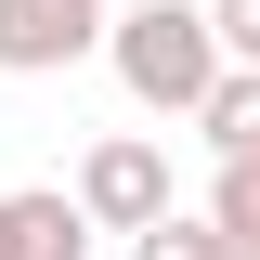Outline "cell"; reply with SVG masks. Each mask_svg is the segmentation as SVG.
Instances as JSON below:
<instances>
[{"label": "cell", "mask_w": 260, "mask_h": 260, "mask_svg": "<svg viewBox=\"0 0 260 260\" xmlns=\"http://www.w3.org/2000/svg\"><path fill=\"white\" fill-rule=\"evenodd\" d=\"M130 260H221V221H208V208H169V221L130 234Z\"/></svg>", "instance_id": "52a82bcc"}, {"label": "cell", "mask_w": 260, "mask_h": 260, "mask_svg": "<svg viewBox=\"0 0 260 260\" xmlns=\"http://www.w3.org/2000/svg\"><path fill=\"white\" fill-rule=\"evenodd\" d=\"M208 221H221V260H260V156H221Z\"/></svg>", "instance_id": "8992f818"}, {"label": "cell", "mask_w": 260, "mask_h": 260, "mask_svg": "<svg viewBox=\"0 0 260 260\" xmlns=\"http://www.w3.org/2000/svg\"><path fill=\"white\" fill-rule=\"evenodd\" d=\"M104 65H117V91L143 117H195V104L234 78L221 26H208V0H117V26H104Z\"/></svg>", "instance_id": "6da1fadb"}, {"label": "cell", "mask_w": 260, "mask_h": 260, "mask_svg": "<svg viewBox=\"0 0 260 260\" xmlns=\"http://www.w3.org/2000/svg\"><path fill=\"white\" fill-rule=\"evenodd\" d=\"M208 26H221L234 65H260V0H208Z\"/></svg>", "instance_id": "ba28073f"}, {"label": "cell", "mask_w": 260, "mask_h": 260, "mask_svg": "<svg viewBox=\"0 0 260 260\" xmlns=\"http://www.w3.org/2000/svg\"><path fill=\"white\" fill-rule=\"evenodd\" d=\"M0 260H13V195H0Z\"/></svg>", "instance_id": "9c48e42d"}, {"label": "cell", "mask_w": 260, "mask_h": 260, "mask_svg": "<svg viewBox=\"0 0 260 260\" xmlns=\"http://www.w3.org/2000/svg\"><path fill=\"white\" fill-rule=\"evenodd\" d=\"M104 0H0V78H65L78 52H104Z\"/></svg>", "instance_id": "3957f363"}, {"label": "cell", "mask_w": 260, "mask_h": 260, "mask_svg": "<svg viewBox=\"0 0 260 260\" xmlns=\"http://www.w3.org/2000/svg\"><path fill=\"white\" fill-rule=\"evenodd\" d=\"M195 130H208V156H260V65H234L221 91L195 104Z\"/></svg>", "instance_id": "5b68a950"}, {"label": "cell", "mask_w": 260, "mask_h": 260, "mask_svg": "<svg viewBox=\"0 0 260 260\" xmlns=\"http://www.w3.org/2000/svg\"><path fill=\"white\" fill-rule=\"evenodd\" d=\"M91 208H78V182L65 195H13V260H91Z\"/></svg>", "instance_id": "277c9868"}, {"label": "cell", "mask_w": 260, "mask_h": 260, "mask_svg": "<svg viewBox=\"0 0 260 260\" xmlns=\"http://www.w3.org/2000/svg\"><path fill=\"white\" fill-rule=\"evenodd\" d=\"M78 208H91L104 234L169 221V208H182V195H169V143H156V130H104L91 156H78Z\"/></svg>", "instance_id": "7a4b0ae2"}]
</instances>
